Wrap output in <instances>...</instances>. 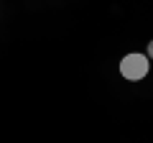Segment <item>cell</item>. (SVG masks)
Wrapping results in <instances>:
<instances>
[{
  "instance_id": "obj_1",
  "label": "cell",
  "mask_w": 153,
  "mask_h": 143,
  "mask_svg": "<svg viewBox=\"0 0 153 143\" xmlns=\"http://www.w3.org/2000/svg\"><path fill=\"white\" fill-rule=\"evenodd\" d=\"M148 72H151V59L140 51H130L120 59V77L128 82H140L148 77Z\"/></svg>"
},
{
  "instance_id": "obj_2",
  "label": "cell",
  "mask_w": 153,
  "mask_h": 143,
  "mask_svg": "<svg viewBox=\"0 0 153 143\" xmlns=\"http://www.w3.org/2000/svg\"><path fill=\"white\" fill-rule=\"evenodd\" d=\"M146 56H148V59H151V61H153V39H151V41H148V49H146Z\"/></svg>"
}]
</instances>
